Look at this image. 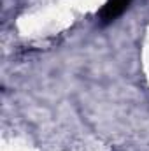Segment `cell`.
<instances>
[{
	"label": "cell",
	"instance_id": "1",
	"mask_svg": "<svg viewBox=\"0 0 149 151\" xmlns=\"http://www.w3.org/2000/svg\"><path fill=\"white\" fill-rule=\"evenodd\" d=\"M132 0H107L104 4V7L98 12V19L102 25H109L114 19H117L128 7H130Z\"/></svg>",
	"mask_w": 149,
	"mask_h": 151
}]
</instances>
